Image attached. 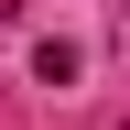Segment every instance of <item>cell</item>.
<instances>
[{"label":"cell","instance_id":"obj_2","mask_svg":"<svg viewBox=\"0 0 130 130\" xmlns=\"http://www.w3.org/2000/svg\"><path fill=\"white\" fill-rule=\"evenodd\" d=\"M119 32H130V0H119Z\"/></svg>","mask_w":130,"mask_h":130},{"label":"cell","instance_id":"obj_1","mask_svg":"<svg viewBox=\"0 0 130 130\" xmlns=\"http://www.w3.org/2000/svg\"><path fill=\"white\" fill-rule=\"evenodd\" d=\"M76 65H87L76 43H32V76H43V87H76Z\"/></svg>","mask_w":130,"mask_h":130}]
</instances>
